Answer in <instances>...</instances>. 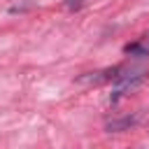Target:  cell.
<instances>
[{
	"mask_svg": "<svg viewBox=\"0 0 149 149\" xmlns=\"http://www.w3.org/2000/svg\"><path fill=\"white\" fill-rule=\"evenodd\" d=\"M144 79H147V74H144V72H128V74H119V77H116V84H114V88H112L109 102H112V105H116L123 95H128L130 91H135Z\"/></svg>",
	"mask_w": 149,
	"mask_h": 149,
	"instance_id": "1",
	"label": "cell"
},
{
	"mask_svg": "<svg viewBox=\"0 0 149 149\" xmlns=\"http://www.w3.org/2000/svg\"><path fill=\"white\" fill-rule=\"evenodd\" d=\"M123 51H126V54H133V56H147V54H149V33H147V35H142L137 42L126 44V47H123Z\"/></svg>",
	"mask_w": 149,
	"mask_h": 149,
	"instance_id": "2",
	"label": "cell"
},
{
	"mask_svg": "<svg viewBox=\"0 0 149 149\" xmlns=\"http://www.w3.org/2000/svg\"><path fill=\"white\" fill-rule=\"evenodd\" d=\"M135 121H137L135 116H123V119L109 121V123H107V130H109V133H112V130H123V128H130V126H133Z\"/></svg>",
	"mask_w": 149,
	"mask_h": 149,
	"instance_id": "3",
	"label": "cell"
},
{
	"mask_svg": "<svg viewBox=\"0 0 149 149\" xmlns=\"http://www.w3.org/2000/svg\"><path fill=\"white\" fill-rule=\"evenodd\" d=\"M81 5H84V0H68V2H65L68 9H79Z\"/></svg>",
	"mask_w": 149,
	"mask_h": 149,
	"instance_id": "4",
	"label": "cell"
}]
</instances>
